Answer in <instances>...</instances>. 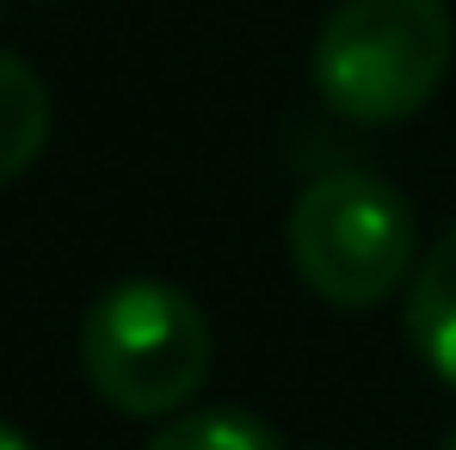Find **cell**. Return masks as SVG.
I'll use <instances>...</instances> for the list:
<instances>
[{
    "mask_svg": "<svg viewBox=\"0 0 456 450\" xmlns=\"http://www.w3.org/2000/svg\"><path fill=\"white\" fill-rule=\"evenodd\" d=\"M290 266L327 308H377L419 266L407 198L358 167L308 179L290 210Z\"/></svg>",
    "mask_w": 456,
    "mask_h": 450,
    "instance_id": "3957f363",
    "label": "cell"
},
{
    "mask_svg": "<svg viewBox=\"0 0 456 450\" xmlns=\"http://www.w3.org/2000/svg\"><path fill=\"white\" fill-rule=\"evenodd\" d=\"M80 371L130 420H173L210 376V321L179 284H111L80 321Z\"/></svg>",
    "mask_w": 456,
    "mask_h": 450,
    "instance_id": "7a4b0ae2",
    "label": "cell"
},
{
    "mask_svg": "<svg viewBox=\"0 0 456 450\" xmlns=\"http://www.w3.org/2000/svg\"><path fill=\"white\" fill-rule=\"evenodd\" d=\"M0 450H31V438H25V432H12V426H0Z\"/></svg>",
    "mask_w": 456,
    "mask_h": 450,
    "instance_id": "52a82bcc",
    "label": "cell"
},
{
    "mask_svg": "<svg viewBox=\"0 0 456 450\" xmlns=\"http://www.w3.org/2000/svg\"><path fill=\"white\" fill-rule=\"evenodd\" d=\"M407 340L419 352V364L456 389V223L432 241V253H419L413 278H407Z\"/></svg>",
    "mask_w": 456,
    "mask_h": 450,
    "instance_id": "277c9868",
    "label": "cell"
},
{
    "mask_svg": "<svg viewBox=\"0 0 456 450\" xmlns=\"http://www.w3.org/2000/svg\"><path fill=\"white\" fill-rule=\"evenodd\" d=\"M438 450H456V432H451V438H444V445H438Z\"/></svg>",
    "mask_w": 456,
    "mask_h": 450,
    "instance_id": "ba28073f",
    "label": "cell"
},
{
    "mask_svg": "<svg viewBox=\"0 0 456 450\" xmlns=\"http://www.w3.org/2000/svg\"><path fill=\"white\" fill-rule=\"evenodd\" d=\"M456 56L444 0H339L314 37V93L352 124H407Z\"/></svg>",
    "mask_w": 456,
    "mask_h": 450,
    "instance_id": "6da1fadb",
    "label": "cell"
},
{
    "mask_svg": "<svg viewBox=\"0 0 456 450\" xmlns=\"http://www.w3.org/2000/svg\"><path fill=\"white\" fill-rule=\"evenodd\" d=\"M50 143V86L31 62L0 50V185L19 179Z\"/></svg>",
    "mask_w": 456,
    "mask_h": 450,
    "instance_id": "5b68a950",
    "label": "cell"
},
{
    "mask_svg": "<svg viewBox=\"0 0 456 450\" xmlns=\"http://www.w3.org/2000/svg\"><path fill=\"white\" fill-rule=\"evenodd\" d=\"M149 450H284V438L240 407H185L149 438Z\"/></svg>",
    "mask_w": 456,
    "mask_h": 450,
    "instance_id": "8992f818",
    "label": "cell"
}]
</instances>
